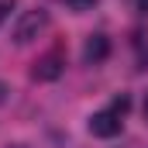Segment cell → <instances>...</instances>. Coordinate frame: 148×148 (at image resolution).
<instances>
[{
    "label": "cell",
    "instance_id": "7",
    "mask_svg": "<svg viewBox=\"0 0 148 148\" xmlns=\"http://www.w3.org/2000/svg\"><path fill=\"white\" fill-rule=\"evenodd\" d=\"M14 10V0H0V24L7 21V14Z\"/></svg>",
    "mask_w": 148,
    "mask_h": 148
},
{
    "label": "cell",
    "instance_id": "10",
    "mask_svg": "<svg viewBox=\"0 0 148 148\" xmlns=\"http://www.w3.org/2000/svg\"><path fill=\"white\" fill-rule=\"evenodd\" d=\"M141 7H145V10H148V0H141Z\"/></svg>",
    "mask_w": 148,
    "mask_h": 148
},
{
    "label": "cell",
    "instance_id": "1",
    "mask_svg": "<svg viewBox=\"0 0 148 148\" xmlns=\"http://www.w3.org/2000/svg\"><path fill=\"white\" fill-rule=\"evenodd\" d=\"M45 28H48V10H41V7L24 10V14L17 17V24H14V41H17V45H31Z\"/></svg>",
    "mask_w": 148,
    "mask_h": 148
},
{
    "label": "cell",
    "instance_id": "6",
    "mask_svg": "<svg viewBox=\"0 0 148 148\" xmlns=\"http://www.w3.org/2000/svg\"><path fill=\"white\" fill-rule=\"evenodd\" d=\"M114 114H117V117H124V114L131 110V100H127V97H117V100H114V107H110Z\"/></svg>",
    "mask_w": 148,
    "mask_h": 148
},
{
    "label": "cell",
    "instance_id": "8",
    "mask_svg": "<svg viewBox=\"0 0 148 148\" xmlns=\"http://www.w3.org/2000/svg\"><path fill=\"white\" fill-rule=\"evenodd\" d=\"M7 93H10V90H7V83H0V103H7Z\"/></svg>",
    "mask_w": 148,
    "mask_h": 148
},
{
    "label": "cell",
    "instance_id": "9",
    "mask_svg": "<svg viewBox=\"0 0 148 148\" xmlns=\"http://www.w3.org/2000/svg\"><path fill=\"white\" fill-rule=\"evenodd\" d=\"M145 121H148V93H145Z\"/></svg>",
    "mask_w": 148,
    "mask_h": 148
},
{
    "label": "cell",
    "instance_id": "5",
    "mask_svg": "<svg viewBox=\"0 0 148 148\" xmlns=\"http://www.w3.org/2000/svg\"><path fill=\"white\" fill-rule=\"evenodd\" d=\"M62 3H66V7H69L73 14H86V10H93V7H97L100 0H62Z\"/></svg>",
    "mask_w": 148,
    "mask_h": 148
},
{
    "label": "cell",
    "instance_id": "3",
    "mask_svg": "<svg viewBox=\"0 0 148 148\" xmlns=\"http://www.w3.org/2000/svg\"><path fill=\"white\" fill-rule=\"evenodd\" d=\"M121 127H124V121L114 110H100V114L90 117V134H93V138H117Z\"/></svg>",
    "mask_w": 148,
    "mask_h": 148
},
{
    "label": "cell",
    "instance_id": "2",
    "mask_svg": "<svg viewBox=\"0 0 148 148\" xmlns=\"http://www.w3.org/2000/svg\"><path fill=\"white\" fill-rule=\"evenodd\" d=\"M66 69V55L59 52V48H52V52H45V55H38L35 66H31V79L38 83H52V79H59Z\"/></svg>",
    "mask_w": 148,
    "mask_h": 148
},
{
    "label": "cell",
    "instance_id": "4",
    "mask_svg": "<svg viewBox=\"0 0 148 148\" xmlns=\"http://www.w3.org/2000/svg\"><path fill=\"white\" fill-rule=\"evenodd\" d=\"M107 55H110V38L107 35H90L86 38V45H83V62L86 66H100Z\"/></svg>",
    "mask_w": 148,
    "mask_h": 148
}]
</instances>
